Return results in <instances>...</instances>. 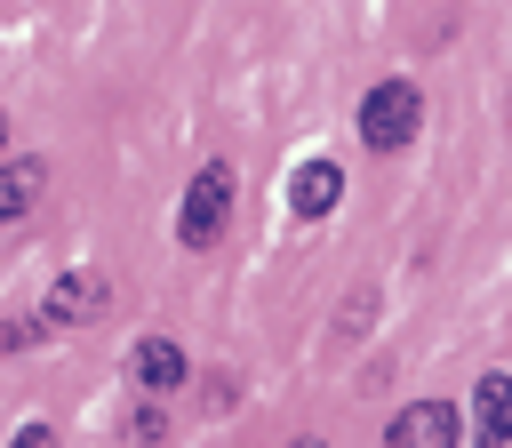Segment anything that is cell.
Instances as JSON below:
<instances>
[{
  "label": "cell",
  "mask_w": 512,
  "mask_h": 448,
  "mask_svg": "<svg viewBox=\"0 0 512 448\" xmlns=\"http://www.w3.org/2000/svg\"><path fill=\"white\" fill-rule=\"evenodd\" d=\"M40 184H48V168H40V160H8V168H0V224H16V216H32V200H40Z\"/></svg>",
  "instance_id": "52a82bcc"
},
{
  "label": "cell",
  "mask_w": 512,
  "mask_h": 448,
  "mask_svg": "<svg viewBox=\"0 0 512 448\" xmlns=\"http://www.w3.org/2000/svg\"><path fill=\"white\" fill-rule=\"evenodd\" d=\"M128 376H136L144 392H184V376H192V368H184V352H176L168 336H144V344L128 352Z\"/></svg>",
  "instance_id": "8992f818"
},
{
  "label": "cell",
  "mask_w": 512,
  "mask_h": 448,
  "mask_svg": "<svg viewBox=\"0 0 512 448\" xmlns=\"http://www.w3.org/2000/svg\"><path fill=\"white\" fill-rule=\"evenodd\" d=\"M456 408L448 400H416V408H400L392 416V448H456Z\"/></svg>",
  "instance_id": "3957f363"
},
{
  "label": "cell",
  "mask_w": 512,
  "mask_h": 448,
  "mask_svg": "<svg viewBox=\"0 0 512 448\" xmlns=\"http://www.w3.org/2000/svg\"><path fill=\"white\" fill-rule=\"evenodd\" d=\"M0 144H8V120H0Z\"/></svg>",
  "instance_id": "8fae6325"
},
{
  "label": "cell",
  "mask_w": 512,
  "mask_h": 448,
  "mask_svg": "<svg viewBox=\"0 0 512 448\" xmlns=\"http://www.w3.org/2000/svg\"><path fill=\"white\" fill-rule=\"evenodd\" d=\"M416 128H424V96H416L408 80H384V88H368V96H360V144L400 152Z\"/></svg>",
  "instance_id": "7a4b0ae2"
},
{
  "label": "cell",
  "mask_w": 512,
  "mask_h": 448,
  "mask_svg": "<svg viewBox=\"0 0 512 448\" xmlns=\"http://www.w3.org/2000/svg\"><path fill=\"white\" fill-rule=\"evenodd\" d=\"M8 448H48V424H24V432H16Z\"/></svg>",
  "instance_id": "9c48e42d"
},
{
  "label": "cell",
  "mask_w": 512,
  "mask_h": 448,
  "mask_svg": "<svg viewBox=\"0 0 512 448\" xmlns=\"http://www.w3.org/2000/svg\"><path fill=\"white\" fill-rule=\"evenodd\" d=\"M296 448H320V440H296Z\"/></svg>",
  "instance_id": "30bf717a"
},
{
  "label": "cell",
  "mask_w": 512,
  "mask_h": 448,
  "mask_svg": "<svg viewBox=\"0 0 512 448\" xmlns=\"http://www.w3.org/2000/svg\"><path fill=\"white\" fill-rule=\"evenodd\" d=\"M224 224H232V168H224V160H208V168L184 184L176 240H184V248H216V240H224Z\"/></svg>",
  "instance_id": "6da1fadb"
},
{
  "label": "cell",
  "mask_w": 512,
  "mask_h": 448,
  "mask_svg": "<svg viewBox=\"0 0 512 448\" xmlns=\"http://www.w3.org/2000/svg\"><path fill=\"white\" fill-rule=\"evenodd\" d=\"M336 200H344V168H336V160H304V168L288 176V208H296L304 224H312V216H328Z\"/></svg>",
  "instance_id": "277c9868"
},
{
  "label": "cell",
  "mask_w": 512,
  "mask_h": 448,
  "mask_svg": "<svg viewBox=\"0 0 512 448\" xmlns=\"http://www.w3.org/2000/svg\"><path fill=\"white\" fill-rule=\"evenodd\" d=\"M472 440L480 448H512V376H480V392H472Z\"/></svg>",
  "instance_id": "5b68a950"
},
{
  "label": "cell",
  "mask_w": 512,
  "mask_h": 448,
  "mask_svg": "<svg viewBox=\"0 0 512 448\" xmlns=\"http://www.w3.org/2000/svg\"><path fill=\"white\" fill-rule=\"evenodd\" d=\"M96 304V280H56V296H48V320H80Z\"/></svg>",
  "instance_id": "ba28073f"
}]
</instances>
